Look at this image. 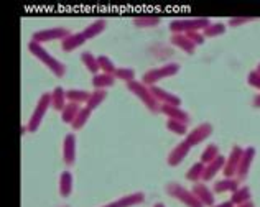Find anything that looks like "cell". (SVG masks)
<instances>
[{
  "label": "cell",
  "instance_id": "cell-1",
  "mask_svg": "<svg viewBox=\"0 0 260 207\" xmlns=\"http://www.w3.org/2000/svg\"><path fill=\"white\" fill-rule=\"evenodd\" d=\"M28 49H30V53L35 58H38V59L43 63L45 66H48L49 71H51L56 77H63L66 74V66L60 63V61L56 59V58H53L49 55L46 49L41 46L40 43H35V41H30V44H28Z\"/></svg>",
  "mask_w": 260,
  "mask_h": 207
},
{
  "label": "cell",
  "instance_id": "cell-2",
  "mask_svg": "<svg viewBox=\"0 0 260 207\" xmlns=\"http://www.w3.org/2000/svg\"><path fill=\"white\" fill-rule=\"evenodd\" d=\"M127 89L132 94H135V96L145 104L146 109H148V110H152V112H160L162 110V107L158 105V101L155 99V96L152 94V90H150L148 86H145L144 82L132 81V82H129V84H127Z\"/></svg>",
  "mask_w": 260,
  "mask_h": 207
},
{
  "label": "cell",
  "instance_id": "cell-3",
  "mask_svg": "<svg viewBox=\"0 0 260 207\" xmlns=\"http://www.w3.org/2000/svg\"><path fill=\"white\" fill-rule=\"evenodd\" d=\"M179 71V66L176 63H166L165 66L162 68H155V69H150L144 74L142 77V82L145 86H155V82H158L163 77H168V76H175L176 73Z\"/></svg>",
  "mask_w": 260,
  "mask_h": 207
},
{
  "label": "cell",
  "instance_id": "cell-4",
  "mask_svg": "<svg viewBox=\"0 0 260 207\" xmlns=\"http://www.w3.org/2000/svg\"><path fill=\"white\" fill-rule=\"evenodd\" d=\"M211 25L208 18H191V20H175L170 23V30L175 33H190L198 30H206Z\"/></svg>",
  "mask_w": 260,
  "mask_h": 207
},
{
  "label": "cell",
  "instance_id": "cell-5",
  "mask_svg": "<svg viewBox=\"0 0 260 207\" xmlns=\"http://www.w3.org/2000/svg\"><path fill=\"white\" fill-rule=\"evenodd\" d=\"M166 192L170 194L171 197L178 199L179 202H183L184 206L188 207H203V204L196 199V196L191 191H188L186 188L179 186L178 183H168L166 184Z\"/></svg>",
  "mask_w": 260,
  "mask_h": 207
},
{
  "label": "cell",
  "instance_id": "cell-6",
  "mask_svg": "<svg viewBox=\"0 0 260 207\" xmlns=\"http://www.w3.org/2000/svg\"><path fill=\"white\" fill-rule=\"evenodd\" d=\"M49 105H51V94L45 92L43 96L40 97V101H38V104H36V107H35V110H33V115L30 117V122H28V125H27L28 130H30V132L38 130L41 120H43L46 110H48Z\"/></svg>",
  "mask_w": 260,
  "mask_h": 207
},
{
  "label": "cell",
  "instance_id": "cell-7",
  "mask_svg": "<svg viewBox=\"0 0 260 207\" xmlns=\"http://www.w3.org/2000/svg\"><path fill=\"white\" fill-rule=\"evenodd\" d=\"M71 35L68 28L56 27L49 28V30H40L33 33V40L35 43H45V41H53V40H65Z\"/></svg>",
  "mask_w": 260,
  "mask_h": 207
},
{
  "label": "cell",
  "instance_id": "cell-8",
  "mask_svg": "<svg viewBox=\"0 0 260 207\" xmlns=\"http://www.w3.org/2000/svg\"><path fill=\"white\" fill-rule=\"evenodd\" d=\"M211 133H212V125H211V123H201V125L193 128L190 133H188L186 142L190 143V147H193V145H198L201 142H204V140H206Z\"/></svg>",
  "mask_w": 260,
  "mask_h": 207
},
{
  "label": "cell",
  "instance_id": "cell-9",
  "mask_svg": "<svg viewBox=\"0 0 260 207\" xmlns=\"http://www.w3.org/2000/svg\"><path fill=\"white\" fill-rule=\"evenodd\" d=\"M63 158L68 166L74 164V161H76V136L74 133L66 135L65 145H63Z\"/></svg>",
  "mask_w": 260,
  "mask_h": 207
},
{
  "label": "cell",
  "instance_id": "cell-10",
  "mask_svg": "<svg viewBox=\"0 0 260 207\" xmlns=\"http://www.w3.org/2000/svg\"><path fill=\"white\" fill-rule=\"evenodd\" d=\"M190 143L184 140V142H179L176 147L171 150V153L168 155V164L170 166H176V164H179L181 161L186 158V155L190 153Z\"/></svg>",
  "mask_w": 260,
  "mask_h": 207
},
{
  "label": "cell",
  "instance_id": "cell-11",
  "mask_svg": "<svg viewBox=\"0 0 260 207\" xmlns=\"http://www.w3.org/2000/svg\"><path fill=\"white\" fill-rule=\"evenodd\" d=\"M242 155H244V150H242L241 147H234L232 148L229 160L226 161V164H224V175L228 177L232 176L234 173H237V168H239V163H241Z\"/></svg>",
  "mask_w": 260,
  "mask_h": 207
},
{
  "label": "cell",
  "instance_id": "cell-12",
  "mask_svg": "<svg viewBox=\"0 0 260 207\" xmlns=\"http://www.w3.org/2000/svg\"><path fill=\"white\" fill-rule=\"evenodd\" d=\"M148 88H150V90H152V94L158 102H165L166 105H175V107H179V104H181V99H179L178 96L166 92L165 89L158 88V86H148Z\"/></svg>",
  "mask_w": 260,
  "mask_h": 207
},
{
  "label": "cell",
  "instance_id": "cell-13",
  "mask_svg": "<svg viewBox=\"0 0 260 207\" xmlns=\"http://www.w3.org/2000/svg\"><path fill=\"white\" fill-rule=\"evenodd\" d=\"M254 155H255V148H252V147H249L244 151V155H242V158H241V163H239V168H237L239 181H242L247 175H249L250 163H252V160H254Z\"/></svg>",
  "mask_w": 260,
  "mask_h": 207
},
{
  "label": "cell",
  "instance_id": "cell-14",
  "mask_svg": "<svg viewBox=\"0 0 260 207\" xmlns=\"http://www.w3.org/2000/svg\"><path fill=\"white\" fill-rule=\"evenodd\" d=\"M144 199H145L144 192H133V194H127V196L120 197V199H117L115 202H111V204H107L104 207H132L135 204L144 202Z\"/></svg>",
  "mask_w": 260,
  "mask_h": 207
},
{
  "label": "cell",
  "instance_id": "cell-15",
  "mask_svg": "<svg viewBox=\"0 0 260 207\" xmlns=\"http://www.w3.org/2000/svg\"><path fill=\"white\" fill-rule=\"evenodd\" d=\"M191 192L196 196V199H198L203 206H212L214 204V194H211V191L206 188L204 184H195L191 189Z\"/></svg>",
  "mask_w": 260,
  "mask_h": 207
},
{
  "label": "cell",
  "instance_id": "cell-16",
  "mask_svg": "<svg viewBox=\"0 0 260 207\" xmlns=\"http://www.w3.org/2000/svg\"><path fill=\"white\" fill-rule=\"evenodd\" d=\"M160 112H163V114H166L171 120H178V122L184 123V125H186V123L190 122V115H188L184 110L179 109V107H175V105H166V104H163Z\"/></svg>",
  "mask_w": 260,
  "mask_h": 207
},
{
  "label": "cell",
  "instance_id": "cell-17",
  "mask_svg": "<svg viewBox=\"0 0 260 207\" xmlns=\"http://www.w3.org/2000/svg\"><path fill=\"white\" fill-rule=\"evenodd\" d=\"M171 43H173L175 46H178L179 49H183V51H186L188 55H193V53H195L196 44L193 43L184 33H175V35L171 36Z\"/></svg>",
  "mask_w": 260,
  "mask_h": 207
},
{
  "label": "cell",
  "instance_id": "cell-18",
  "mask_svg": "<svg viewBox=\"0 0 260 207\" xmlns=\"http://www.w3.org/2000/svg\"><path fill=\"white\" fill-rule=\"evenodd\" d=\"M84 41H86V38H84V35H82V31L81 33H71L68 38L63 40L61 44H63V49H65V51H73V49L82 46Z\"/></svg>",
  "mask_w": 260,
  "mask_h": 207
},
{
  "label": "cell",
  "instance_id": "cell-19",
  "mask_svg": "<svg viewBox=\"0 0 260 207\" xmlns=\"http://www.w3.org/2000/svg\"><path fill=\"white\" fill-rule=\"evenodd\" d=\"M224 164H226V158H224V156H221V155H219L214 161L208 163V166L204 168L203 179H204V181H208V179H211V177H214V176H216V173L219 171L221 168H224Z\"/></svg>",
  "mask_w": 260,
  "mask_h": 207
},
{
  "label": "cell",
  "instance_id": "cell-20",
  "mask_svg": "<svg viewBox=\"0 0 260 207\" xmlns=\"http://www.w3.org/2000/svg\"><path fill=\"white\" fill-rule=\"evenodd\" d=\"M92 86L98 90H106L107 88L114 86V76L112 74H96L92 77Z\"/></svg>",
  "mask_w": 260,
  "mask_h": 207
},
{
  "label": "cell",
  "instance_id": "cell-21",
  "mask_svg": "<svg viewBox=\"0 0 260 207\" xmlns=\"http://www.w3.org/2000/svg\"><path fill=\"white\" fill-rule=\"evenodd\" d=\"M79 112H81V107H79V104H76V102H68V104H66V107H65V109H63V112H61L63 122L73 123L74 118L78 117Z\"/></svg>",
  "mask_w": 260,
  "mask_h": 207
},
{
  "label": "cell",
  "instance_id": "cell-22",
  "mask_svg": "<svg viewBox=\"0 0 260 207\" xmlns=\"http://www.w3.org/2000/svg\"><path fill=\"white\" fill-rule=\"evenodd\" d=\"M73 191V176L69 171H63L60 176V194L63 197H68Z\"/></svg>",
  "mask_w": 260,
  "mask_h": 207
},
{
  "label": "cell",
  "instance_id": "cell-23",
  "mask_svg": "<svg viewBox=\"0 0 260 207\" xmlns=\"http://www.w3.org/2000/svg\"><path fill=\"white\" fill-rule=\"evenodd\" d=\"M51 105L54 110L63 112V109L66 107V92L63 90V88H54L51 92Z\"/></svg>",
  "mask_w": 260,
  "mask_h": 207
},
{
  "label": "cell",
  "instance_id": "cell-24",
  "mask_svg": "<svg viewBox=\"0 0 260 207\" xmlns=\"http://www.w3.org/2000/svg\"><path fill=\"white\" fill-rule=\"evenodd\" d=\"M104 28H106V20H96L94 23H91L89 27L82 31V35H84L86 40H91V38H94V36H98L100 31H104Z\"/></svg>",
  "mask_w": 260,
  "mask_h": 207
},
{
  "label": "cell",
  "instance_id": "cell-25",
  "mask_svg": "<svg viewBox=\"0 0 260 207\" xmlns=\"http://www.w3.org/2000/svg\"><path fill=\"white\" fill-rule=\"evenodd\" d=\"M239 189V179H222V181H217L214 184V191L216 192H224V191H232L236 192Z\"/></svg>",
  "mask_w": 260,
  "mask_h": 207
},
{
  "label": "cell",
  "instance_id": "cell-26",
  "mask_svg": "<svg viewBox=\"0 0 260 207\" xmlns=\"http://www.w3.org/2000/svg\"><path fill=\"white\" fill-rule=\"evenodd\" d=\"M91 97L89 92H86V90H79V89H69L68 92H66V99H68L69 102H87Z\"/></svg>",
  "mask_w": 260,
  "mask_h": 207
},
{
  "label": "cell",
  "instance_id": "cell-27",
  "mask_svg": "<svg viewBox=\"0 0 260 207\" xmlns=\"http://www.w3.org/2000/svg\"><path fill=\"white\" fill-rule=\"evenodd\" d=\"M107 97V90H94V92L91 94L89 101H87V109L89 110H94L98 109L100 105V102H104V99Z\"/></svg>",
  "mask_w": 260,
  "mask_h": 207
},
{
  "label": "cell",
  "instance_id": "cell-28",
  "mask_svg": "<svg viewBox=\"0 0 260 207\" xmlns=\"http://www.w3.org/2000/svg\"><path fill=\"white\" fill-rule=\"evenodd\" d=\"M249 199H250V189L247 188H239L236 192L232 194V201L234 202V206H241V204H245V202H249Z\"/></svg>",
  "mask_w": 260,
  "mask_h": 207
},
{
  "label": "cell",
  "instance_id": "cell-29",
  "mask_svg": "<svg viewBox=\"0 0 260 207\" xmlns=\"http://www.w3.org/2000/svg\"><path fill=\"white\" fill-rule=\"evenodd\" d=\"M81 59H82V63H84V66L89 71L92 73V74H98V71H99V63H98V58H94L91 55V53H87V51H84L81 55Z\"/></svg>",
  "mask_w": 260,
  "mask_h": 207
},
{
  "label": "cell",
  "instance_id": "cell-30",
  "mask_svg": "<svg viewBox=\"0 0 260 207\" xmlns=\"http://www.w3.org/2000/svg\"><path fill=\"white\" fill-rule=\"evenodd\" d=\"M204 168H206V164L204 163H196V164H193V166L190 168V171L186 173V177L190 181H199V179H203V173H204Z\"/></svg>",
  "mask_w": 260,
  "mask_h": 207
},
{
  "label": "cell",
  "instance_id": "cell-31",
  "mask_svg": "<svg viewBox=\"0 0 260 207\" xmlns=\"http://www.w3.org/2000/svg\"><path fill=\"white\" fill-rule=\"evenodd\" d=\"M114 77H117V79H122L129 84V82L135 81V71L130 68H117L115 73H114Z\"/></svg>",
  "mask_w": 260,
  "mask_h": 207
},
{
  "label": "cell",
  "instance_id": "cell-32",
  "mask_svg": "<svg viewBox=\"0 0 260 207\" xmlns=\"http://www.w3.org/2000/svg\"><path fill=\"white\" fill-rule=\"evenodd\" d=\"M217 156H219L217 147L216 145H209V147H206V150L203 151V155H201V163H211V161H214Z\"/></svg>",
  "mask_w": 260,
  "mask_h": 207
},
{
  "label": "cell",
  "instance_id": "cell-33",
  "mask_svg": "<svg viewBox=\"0 0 260 207\" xmlns=\"http://www.w3.org/2000/svg\"><path fill=\"white\" fill-rule=\"evenodd\" d=\"M91 112H92V110H89V109H87V107H84V109H81V112H79V114H78V117L74 118V122H73V123H71L74 130H79V128L84 127V123L87 122V118H89Z\"/></svg>",
  "mask_w": 260,
  "mask_h": 207
},
{
  "label": "cell",
  "instance_id": "cell-34",
  "mask_svg": "<svg viewBox=\"0 0 260 207\" xmlns=\"http://www.w3.org/2000/svg\"><path fill=\"white\" fill-rule=\"evenodd\" d=\"M133 23L142 28H150V27H157L160 23V18L158 16H140V18L133 20Z\"/></svg>",
  "mask_w": 260,
  "mask_h": 207
},
{
  "label": "cell",
  "instance_id": "cell-35",
  "mask_svg": "<svg viewBox=\"0 0 260 207\" xmlns=\"http://www.w3.org/2000/svg\"><path fill=\"white\" fill-rule=\"evenodd\" d=\"M98 63H99V68L102 69V73L104 74H112L114 76V73H115V66L114 63H112L111 59H109L107 56H99L98 58Z\"/></svg>",
  "mask_w": 260,
  "mask_h": 207
},
{
  "label": "cell",
  "instance_id": "cell-36",
  "mask_svg": "<svg viewBox=\"0 0 260 207\" xmlns=\"http://www.w3.org/2000/svg\"><path fill=\"white\" fill-rule=\"evenodd\" d=\"M166 128L176 135H186V132H188V128L184 123L178 122V120H171V118H168V122H166Z\"/></svg>",
  "mask_w": 260,
  "mask_h": 207
},
{
  "label": "cell",
  "instance_id": "cell-37",
  "mask_svg": "<svg viewBox=\"0 0 260 207\" xmlns=\"http://www.w3.org/2000/svg\"><path fill=\"white\" fill-rule=\"evenodd\" d=\"M224 31H226V27L222 23H211L206 30H204V36H217Z\"/></svg>",
  "mask_w": 260,
  "mask_h": 207
},
{
  "label": "cell",
  "instance_id": "cell-38",
  "mask_svg": "<svg viewBox=\"0 0 260 207\" xmlns=\"http://www.w3.org/2000/svg\"><path fill=\"white\" fill-rule=\"evenodd\" d=\"M184 35H186L195 44H203L204 43V35H199L198 31H190V33H184Z\"/></svg>",
  "mask_w": 260,
  "mask_h": 207
},
{
  "label": "cell",
  "instance_id": "cell-39",
  "mask_svg": "<svg viewBox=\"0 0 260 207\" xmlns=\"http://www.w3.org/2000/svg\"><path fill=\"white\" fill-rule=\"evenodd\" d=\"M249 84L260 89V74L257 71H252L249 74Z\"/></svg>",
  "mask_w": 260,
  "mask_h": 207
},
{
  "label": "cell",
  "instance_id": "cell-40",
  "mask_svg": "<svg viewBox=\"0 0 260 207\" xmlns=\"http://www.w3.org/2000/svg\"><path fill=\"white\" fill-rule=\"evenodd\" d=\"M250 20H254V18H244V16H241V18H230L229 25H230V27H236V25L247 23V22H250Z\"/></svg>",
  "mask_w": 260,
  "mask_h": 207
},
{
  "label": "cell",
  "instance_id": "cell-41",
  "mask_svg": "<svg viewBox=\"0 0 260 207\" xmlns=\"http://www.w3.org/2000/svg\"><path fill=\"white\" fill-rule=\"evenodd\" d=\"M216 207H234V202H232V201H229V202H222V204L216 206Z\"/></svg>",
  "mask_w": 260,
  "mask_h": 207
},
{
  "label": "cell",
  "instance_id": "cell-42",
  "mask_svg": "<svg viewBox=\"0 0 260 207\" xmlns=\"http://www.w3.org/2000/svg\"><path fill=\"white\" fill-rule=\"evenodd\" d=\"M254 105L255 107H260V96H257V97L254 99Z\"/></svg>",
  "mask_w": 260,
  "mask_h": 207
},
{
  "label": "cell",
  "instance_id": "cell-43",
  "mask_svg": "<svg viewBox=\"0 0 260 207\" xmlns=\"http://www.w3.org/2000/svg\"><path fill=\"white\" fill-rule=\"evenodd\" d=\"M239 207H254V204H252V202H245V204H241Z\"/></svg>",
  "mask_w": 260,
  "mask_h": 207
},
{
  "label": "cell",
  "instance_id": "cell-44",
  "mask_svg": "<svg viewBox=\"0 0 260 207\" xmlns=\"http://www.w3.org/2000/svg\"><path fill=\"white\" fill-rule=\"evenodd\" d=\"M153 207H165V206H163V204H162V202H157V204H155Z\"/></svg>",
  "mask_w": 260,
  "mask_h": 207
},
{
  "label": "cell",
  "instance_id": "cell-45",
  "mask_svg": "<svg viewBox=\"0 0 260 207\" xmlns=\"http://www.w3.org/2000/svg\"><path fill=\"white\" fill-rule=\"evenodd\" d=\"M257 73L260 74V64H259V68H257Z\"/></svg>",
  "mask_w": 260,
  "mask_h": 207
}]
</instances>
